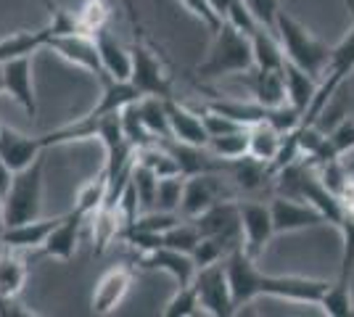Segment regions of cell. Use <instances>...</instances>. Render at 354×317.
<instances>
[{
	"mask_svg": "<svg viewBox=\"0 0 354 317\" xmlns=\"http://www.w3.org/2000/svg\"><path fill=\"white\" fill-rule=\"evenodd\" d=\"M339 230H341V238H344L339 278L352 280V275H354V211H346V214H344V220L339 222Z\"/></svg>",
	"mask_w": 354,
	"mask_h": 317,
	"instance_id": "74e56055",
	"label": "cell"
},
{
	"mask_svg": "<svg viewBox=\"0 0 354 317\" xmlns=\"http://www.w3.org/2000/svg\"><path fill=\"white\" fill-rule=\"evenodd\" d=\"M133 50V75H130V82H133L138 93L146 98V95H153V98H175L172 93V77L167 75L162 59L140 40H135Z\"/></svg>",
	"mask_w": 354,
	"mask_h": 317,
	"instance_id": "9c48e42d",
	"label": "cell"
},
{
	"mask_svg": "<svg viewBox=\"0 0 354 317\" xmlns=\"http://www.w3.org/2000/svg\"><path fill=\"white\" fill-rule=\"evenodd\" d=\"M48 48L61 56L66 64H72L77 69L88 72V75L98 77L101 82L106 79L104 64H101V56H98V46L93 40V35H85V32H66V35H53Z\"/></svg>",
	"mask_w": 354,
	"mask_h": 317,
	"instance_id": "30bf717a",
	"label": "cell"
},
{
	"mask_svg": "<svg viewBox=\"0 0 354 317\" xmlns=\"http://www.w3.org/2000/svg\"><path fill=\"white\" fill-rule=\"evenodd\" d=\"M109 16H111V8H109L106 0H85V3L74 11L77 30L85 32V35H95L98 30L109 27Z\"/></svg>",
	"mask_w": 354,
	"mask_h": 317,
	"instance_id": "1f68e13d",
	"label": "cell"
},
{
	"mask_svg": "<svg viewBox=\"0 0 354 317\" xmlns=\"http://www.w3.org/2000/svg\"><path fill=\"white\" fill-rule=\"evenodd\" d=\"M24 283H27V265L16 257L11 249L3 246V251H0V299L21 296Z\"/></svg>",
	"mask_w": 354,
	"mask_h": 317,
	"instance_id": "d4e9b609",
	"label": "cell"
},
{
	"mask_svg": "<svg viewBox=\"0 0 354 317\" xmlns=\"http://www.w3.org/2000/svg\"><path fill=\"white\" fill-rule=\"evenodd\" d=\"M43 169L45 156H37L30 166L19 169L14 175L8 193L3 196L6 225H19V222L40 217V206H43Z\"/></svg>",
	"mask_w": 354,
	"mask_h": 317,
	"instance_id": "277c9868",
	"label": "cell"
},
{
	"mask_svg": "<svg viewBox=\"0 0 354 317\" xmlns=\"http://www.w3.org/2000/svg\"><path fill=\"white\" fill-rule=\"evenodd\" d=\"M283 79H286V95H288V104L296 106L301 114L307 111L317 95V88H320V79L315 75H310L307 69L296 66L294 61L286 59L283 64Z\"/></svg>",
	"mask_w": 354,
	"mask_h": 317,
	"instance_id": "44dd1931",
	"label": "cell"
},
{
	"mask_svg": "<svg viewBox=\"0 0 354 317\" xmlns=\"http://www.w3.org/2000/svg\"><path fill=\"white\" fill-rule=\"evenodd\" d=\"M3 230H6V217H3V198H0V236H3Z\"/></svg>",
	"mask_w": 354,
	"mask_h": 317,
	"instance_id": "7dc6e473",
	"label": "cell"
},
{
	"mask_svg": "<svg viewBox=\"0 0 354 317\" xmlns=\"http://www.w3.org/2000/svg\"><path fill=\"white\" fill-rule=\"evenodd\" d=\"M254 69V46L251 35L241 32L230 21H222L214 32V43L209 48L207 59L196 66L201 79H220V77H238Z\"/></svg>",
	"mask_w": 354,
	"mask_h": 317,
	"instance_id": "7a4b0ae2",
	"label": "cell"
},
{
	"mask_svg": "<svg viewBox=\"0 0 354 317\" xmlns=\"http://www.w3.org/2000/svg\"><path fill=\"white\" fill-rule=\"evenodd\" d=\"M270 211H272V225H275V236H286V233H299V230H312V227L328 225L323 211L315 209L310 201L291 196H278L270 201Z\"/></svg>",
	"mask_w": 354,
	"mask_h": 317,
	"instance_id": "8fae6325",
	"label": "cell"
},
{
	"mask_svg": "<svg viewBox=\"0 0 354 317\" xmlns=\"http://www.w3.org/2000/svg\"><path fill=\"white\" fill-rule=\"evenodd\" d=\"M37 312L24 309V304L16 299H0V317H35Z\"/></svg>",
	"mask_w": 354,
	"mask_h": 317,
	"instance_id": "7bdbcfd3",
	"label": "cell"
},
{
	"mask_svg": "<svg viewBox=\"0 0 354 317\" xmlns=\"http://www.w3.org/2000/svg\"><path fill=\"white\" fill-rule=\"evenodd\" d=\"M59 217H37V220H27L19 225H6L3 236H0V246L11 249V251H30V249H43L48 236L53 233V227L59 225Z\"/></svg>",
	"mask_w": 354,
	"mask_h": 317,
	"instance_id": "e0dca14e",
	"label": "cell"
},
{
	"mask_svg": "<svg viewBox=\"0 0 354 317\" xmlns=\"http://www.w3.org/2000/svg\"><path fill=\"white\" fill-rule=\"evenodd\" d=\"M90 220H93V249H95V254H104L124 233V220L119 217L117 206H109V204H104Z\"/></svg>",
	"mask_w": 354,
	"mask_h": 317,
	"instance_id": "603a6c76",
	"label": "cell"
},
{
	"mask_svg": "<svg viewBox=\"0 0 354 317\" xmlns=\"http://www.w3.org/2000/svg\"><path fill=\"white\" fill-rule=\"evenodd\" d=\"M183 191H185V175H172V177H162V180H159V185H156V206H153V209L180 211Z\"/></svg>",
	"mask_w": 354,
	"mask_h": 317,
	"instance_id": "8d00e7d4",
	"label": "cell"
},
{
	"mask_svg": "<svg viewBox=\"0 0 354 317\" xmlns=\"http://www.w3.org/2000/svg\"><path fill=\"white\" fill-rule=\"evenodd\" d=\"M14 169L6 164V159L0 156V198L8 193V188H11V182H14Z\"/></svg>",
	"mask_w": 354,
	"mask_h": 317,
	"instance_id": "ee69618b",
	"label": "cell"
},
{
	"mask_svg": "<svg viewBox=\"0 0 354 317\" xmlns=\"http://www.w3.org/2000/svg\"><path fill=\"white\" fill-rule=\"evenodd\" d=\"M119 117H122V130H124V137L133 143V148H143L148 143H153L156 137L151 135V130L146 127V122L140 117V108H138V101L130 106H124L122 111H119Z\"/></svg>",
	"mask_w": 354,
	"mask_h": 317,
	"instance_id": "d6a6232c",
	"label": "cell"
},
{
	"mask_svg": "<svg viewBox=\"0 0 354 317\" xmlns=\"http://www.w3.org/2000/svg\"><path fill=\"white\" fill-rule=\"evenodd\" d=\"M225 172H204V175H191L185 177V191L180 201V217L196 220L204 211H209L214 204L225 198H233V193L225 185Z\"/></svg>",
	"mask_w": 354,
	"mask_h": 317,
	"instance_id": "ba28073f",
	"label": "cell"
},
{
	"mask_svg": "<svg viewBox=\"0 0 354 317\" xmlns=\"http://www.w3.org/2000/svg\"><path fill=\"white\" fill-rule=\"evenodd\" d=\"M209 108H214L220 114H227L230 119H236L243 127H254V124H259V122H265L270 117V108L257 104L254 98H249V101H243V98H222L220 101L217 98V101L209 104Z\"/></svg>",
	"mask_w": 354,
	"mask_h": 317,
	"instance_id": "484cf974",
	"label": "cell"
},
{
	"mask_svg": "<svg viewBox=\"0 0 354 317\" xmlns=\"http://www.w3.org/2000/svg\"><path fill=\"white\" fill-rule=\"evenodd\" d=\"M164 317H193L201 315V302H198V294L196 286H177L175 296L164 304L162 309Z\"/></svg>",
	"mask_w": 354,
	"mask_h": 317,
	"instance_id": "e575fe53",
	"label": "cell"
},
{
	"mask_svg": "<svg viewBox=\"0 0 354 317\" xmlns=\"http://www.w3.org/2000/svg\"><path fill=\"white\" fill-rule=\"evenodd\" d=\"M133 185L135 191H138V198H140V209L143 211H151L156 206V185H159V177L143 166L138 159H135L133 164Z\"/></svg>",
	"mask_w": 354,
	"mask_h": 317,
	"instance_id": "d590c367",
	"label": "cell"
},
{
	"mask_svg": "<svg viewBox=\"0 0 354 317\" xmlns=\"http://www.w3.org/2000/svg\"><path fill=\"white\" fill-rule=\"evenodd\" d=\"M133 286V270L130 267H111L101 275V280L93 288V299L90 309L93 315H111L117 309L122 299L127 296V291Z\"/></svg>",
	"mask_w": 354,
	"mask_h": 317,
	"instance_id": "4fadbf2b",
	"label": "cell"
},
{
	"mask_svg": "<svg viewBox=\"0 0 354 317\" xmlns=\"http://www.w3.org/2000/svg\"><path fill=\"white\" fill-rule=\"evenodd\" d=\"M243 79V85L249 88L251 98L265 108H278V106L288 104L286 95V79L283 72H262V69H251L246 75H238Z\"/></svg>",
	"mask_w": 354,
	"mask_h": 317,
	"instance_id": "ffe728a7",
	"label": "cell"
},
{
	"mask_svg": "<svg viewBox=\"0 0 354 317\" xmlns=\"http://www.w3.org/2000/svg\"><path fill=\"white\" fill-rule=\"evenodd\" d=\"M201 119H204V127H207L209 137L227 135V133H236V130L243 127V124H238L236 119H230L227 114H220V111H214V108H209V106L201 108Z\"/></svg>",
	"mask_w": 354,
	"mask_h": 317,
	"instance_id": "f35d334b",
	"label": "cell"
},
{
	"mask_svg": "<svg viewBox=\"0 0 354 317\" xmlns=\"http://www.w3.org/2000/svg\"><path fill=\"white\" fill-rule=\"evenodd\" d=\"M93 40L98 46V56H101V64H104L106 79L130 82V75H133V50L122 46L117 37L109 32V27L95 32Z\"/></svg>",
	"mask_w": 354,
	"mask_h": 317,
	"instance_id": "ac0fdd59",
	"label": "cell"
},
{
	"mask_svg": "<svg viewBox=\"0 0 354 317\" xmlns=\"http://www.w3.org/2000/svg\"><path fill=\"white\" fill-rule=\"evenodd\" d=\"M3 82L6 93L14 98L16 104L27 111V117H37V95H35V75H32V56L14 59L3 64Z\"/></svg>",
	"mask_w": 354,
	"mask_h": 317,
	"instance_id": "7c38bea8",
	"label": "cell"
},
{
	"mask_svg": "<svg viewBox=\"0 0 354 317\" xmlns=\"http://www.w3.org/2000/svg\"><path fill=\"white\" fill-rule=\"evenodd\" d=\"M37 3H43V6H45V8H48V11H50V14H53V11L59 8V6L53 3V0H37Z\"/></svg>",
	"mask_w": 354,
	"mask_h": 317,
	"instance_id": "bcb514c9",
	"label": "cell"
},
{
	"mask_svg": "<svg viewBox=\"0 0 354 317\" xmlns=\"http://www.w3.org/2000/svg\"><path fill=\"white\" fill-rule=\"evenodd\" d=\"M209 3H212V8H214V11H217L222 19L227 16V8L233 6V0H209Z\"/></svg>",
	"mask_w": 354,
	"mask_h": 317,
	"instance_id": "f6af8a7d",
	"label": "cell"
},
{
	"mask_svg": "<svg viewBox=\"0 0 354 317\" xmlns=\"http://www.w3.org/2000/svg\"><path fill=\"white\" fill-rule=\"evenodd\" d=\"M167 114H169V130L172 137L188 146H207L209 133L201 119V111H193L175 98H167Z\"/></svg>",
	"mask_w": 354,
	"mask_h": 317,
	"instance_id": "d6986e66",
	"label": "cell"
},
{
	"mask_svg": "<svg viewBox=\"0 0 354 317\" xmlns=\"http://www.w3.org/2000/svg\"><path fill=\"white\" fill-rule=\"evenodd\" d=\"M0 127H3V124H0Z\"/></svg>",
	"mask_w": 354,
	"mask_h": 317,
	"instance_id": "681fc988",
	"label": "cell"
},
{
	"mask_svg": "<svg viewBox=\"0 0 354 317\" xmlns=\"http://www.w3.org/2000/svg\"><path fill=\"white\" fill-rule=\"evenodd\" d=\"M106 193H109V175H106V169H101L95 177H90V180L77 191L74 209H80L82 214L93 217V214L106 204Z\"/></svg>",
	"mask_w": 354,
	"mask_h": 317,
	"instance_id": "4dcf8cb0",
	"label": "cell"
},
{
	"mask_svg": "<svg viewBox=\"0 0 354 317\" xmlns=\"http://www.w3.org/2000/svg\"><path fill=\"white\" fill-rule=\"evenodd\" d=\"M90 217L82 214L80 209H69L66 214H61L59 225L53 227V233L48 236V241L43 246L45 257L61 259V262H69L77 251V243H80V230L88 222Z\"/></svg>",
	"mask_w": 354,
	"mask_h": 317,
	"instance_id": "5bb4252c",
	"label": "cell"
},
{
	"mask_svg": "<svg viewBox=\"0 0 354 317\" xmlns=\"http://www.w3.org/2000/svg\"><path fill=\"white\" fill-rule=\"evenodd\" d=\"M138 108H140V117H143L146 127L151 130V135L156 137V140L172 137V130H169V114H167V98L146 95V98L138 101Z\"/></svg>",
	"mask_w": 354,
	"mask_h": 317,
	"instance_id": "f1b7e54d",
	"label": "cell"
},
{
	"mask_svg": "<svg viewBox=\"0 0 354 317\" xmlns=\"http://www.w3.org/2000/svg\"><path fill=\"white\" fill-rule=\"evenodd\" d=\"M225 21H230L233 27H238L241 32H246V35H254L257 32V19L251 16L249 6L243 3V0H233V6L227 8V16H225Z\"/></svg>",
	"mask_w": 354,
	"mask_h": 317,
	"instance_id": "b9f144b4",
	"label": "cell"
},
{
	"mask_svg": "<svg viewBox=\"0 0 354 317\" xmlns=\"http://www.w3.org/2000/svg\"><path fill=\"white\" fill-rule=\"evenodd\" d=\"M45 151H48V146L40 135H24V133H16L11 127H0V156L6 159V164L14 172L30 166Z\"/></svg>",
	"mask_w": 354,
	"mask_h": 317,
	"instance_id": "2e32d148",
	"label": "cell"
},
{
	"mask_svg": "<svg viewBox=\"0 0 354 317\" xmlns=\"http://www.w3.org/2000/svg\"><path fill=\"white\" fill-rule=\"evenodd\" d=\"M193 286L201 302V312L212 317H233L238 315V304L233 299V288L227 278V265L217 262L209 267H198Z\"/></svg>",
	"mask_w": 354,
	"mask_h": 317,
	"instance_id": "8992f818",
	"label": "cell"
},
{
	"mask_svg": "<svg viewBox=\"0 0 354 317\" xmlns=\"http://www.w3.org/2000/svg\"><path fill=\"white\" fill-rule=\"evenodd\" d=\"M0 93H6V82H3V64H0Z\"/></svg>",
	"mask_w": 354,
	"mask_h": 317,
	"instance_id": "c3c4849f",
	"label": "cell"
},
{
	"mask_svg": "<svg viewBox=\"0 0 354 317\" xmlns=\"http://www.w3.org/2000/svg\"><path fill=\"white\" fill-rule=\"evenodd\" d=\"M283 143V133H278L270 122H259L249 127V156L265 162V164H272L275 156L281 151Z\"/></svg>",
	"mask_w": 354,
	"mask_h": 317,
	"instance_id": "4316f807",
	"label": "cell"
},
{
	"mask_svg": "<svg viewBox=\"0 0 354 317\" xmlns=\"http://www.w3.org/2000/svg\"><path fill=\"white\" fill-rule=\"evenodd\" d=\"M207 148L222 162H236L249 156V127H241L236 133H227V135L209 137Z\"/></svg>",
	"mask_w": 354,
	"mask_h": 317,
	"instance_id": "f546056e",
	"label": "cell"
},
{
	"mask_svg": "<svg viewBox=\"0 0 354 317\" xmlns=\"http://www.w3.org/2000/svg\"><path fill=\"white\" fill-rule=\"evenodd\" d=\"M275 35H278V40H281L283 50H286V59L294 61L296 66H301V69H307V72L315 75L317 79H323L333 48L325 46L320 37H315L299 19H294L291 14H286L283 8H281V14H278Z\"/></svg>",
	"mask_w": 354,
	"mask_h": 317,
	"instance_id": "3957f363",
	"label": "cell"
},
{
	"mask_svg": "<svg viewBox=\"0 0 354 317\" xmlns=\"http://www.w3.org/2000/svg\"><path fill=\"white\" fill-rule=\"evenodd\" d=\"M249 6L251 16L257 19L259 27H267V30L275 32V24H278V14H281V3L278 0H243Z\"/></svg>",
	"mask_w": 354,
	"mask_h": 317,
	"instance_id": "ab89813d",
	"label": "cell"
},
{
	"mask_svg": "<svg viewBox=\"0 0 354 317\" xmlns=\"http://www.w3.org/2000/svg\"><path fill=\"white\" fill-rule=\"evenodd\" d=\"M135 159L143 166H148L159 180H162V177H172V175H183L175 153L167 146V140H153V143H148L143 148H138V151H135Z\"/></svg>",
	"mask_w": 354,
	"mask_h": 317,
	"instance_id": "cb8c5ba5",
	"label": "cell"
},
{
	"mask_svg": "<svg viewBox=\"0 0 354 317\" xmlns=\"http://www.w3.org/2000/svg\"><path fill=\"white\" fill-rule=\"evenodd\" d=\"M354 75V27L346 32V37L341 40L339 46L330 50V61H328V69H325L323 79H320V88L312 106L304 111V122L312 124L317 122V117L325 111V106L330 104V98L336 95L341 85Z\"/></svg>",
	"mask_w": 354,
	"mask_h": 317,
	"instance_id": "5b68a950",
	"label": "cell"
},
{
	"mask_svg": "<svg viewBox=\"0 0 354 317\" xmlns=\"http://www.w3.org/2000/svg\"><path fill=\"white\" fill-rule=\"evenodd\" d=\"M251 46H254V69L262 72H283L286 64V50H283L278 35L267 27H257L251 35Z\"/></svg>",
	"mask_w": 354,
	"mask_h": 317,
	"instance_id": "7402d4cb",
	"label": "cell"
},
{
	"mask_svg": "<svg viewBox=\"0 0 354 317\" xmlns=\"http://www.w3.org/2000/svg\"><path fill=\"white\" fill-rule=\"evenodd\" d=\"M238 217H241V249L251 259H259L270 241L275 238L270 204L243 198V201H238Z\"/></svg>",
	"mask_w": 354,
	"mask_h": 317,
	"instance_id": "52a82bcc",
	"label": "cell"
},
{
	"mask_svg": "<svg viewBox=\"0 0 354 317\" xmlns=\"http://www.w3.org/2000/svg\"><path fill=\"white\" fill-rule=\"evenodd\" d=\"M140 267L146 270H162L167 272L177 286H191L193 278H196V262H193L191 254L185 251H177V249H169V246H159L153 251H148L140 257Z\"/></svg>",
	"mask_w": 354,
	"mask_h": 317,
	"instance_id": "9a60e30c",
	"label": "cell"
},
{
	"mask_svg": "<svg viewBox=\"0 0 354 317\" xmlns=\"http://www.w3.org/2000/svg\"><path fill=\"white\" fill-rule=\"evenodd\" d=\"M164 238V246H169V249H177V251H185V254H193V249L198 246V241L204 238L201 236V230L198 225L193 222V220H180L175 227H169L167 233L162 236Z\"/></svg>",
	"mask_w": 354,
	"mask_h": 317,
	"instance_id": "836d02e7",
	"label": "cell"
},
{
	"mask_svg": "<svg viewBox=\"0 0 354 317\" xmlns=\"http://www.w3.org/2000/svg\"><path fill=\"white\" fill-rule=\"evenodd\" d=\"M317 307H320L328 317H352L354 315L352 280H344V278L330 280Z\"/></svg>",
	"mask_w": 354,
	"mask_h": 317,
	"instance_id": "83f0119b",
	"label": "cell"
},
{
	"mask_svg": "<svg viewBox=\"0 0 354 317\" xmlns=\"http://www.w3.org/2000/svg\"><path fill=\"white\" fill-rule=\"evenodd\" d=\"M227 265V278L233 288V299L238 309L251 304L257 296H272L281 302L294 304H320L325 288L330 280L320 278H304V275H265L257 267V259H251L241 246L230 257L225 259Z\"/></svg>",
	"mask_w": 354,
	"mask_h": 317,
	"instance_id": "6da1fadb",
	"label": "cell"
},
{
	"mask_svg": "<svg viewBox=\"0 0 354 317\" xmlns=\"http://www.w3.org/2000/svg\"><path fill=\"white\" fill-rule=\"evenodd\" d=\"M180 3H183V6H185V8H188V11H191V14L196 16L204 27H209L212 32L220 30L222 21H225V19L212 8V3H209V0H180Z\"/></svg>",
	"mask_w": 354,
	"mask_h": 317,
	"instance_id": "60d3db41",
	"label": "cell"
}]
</instances>
